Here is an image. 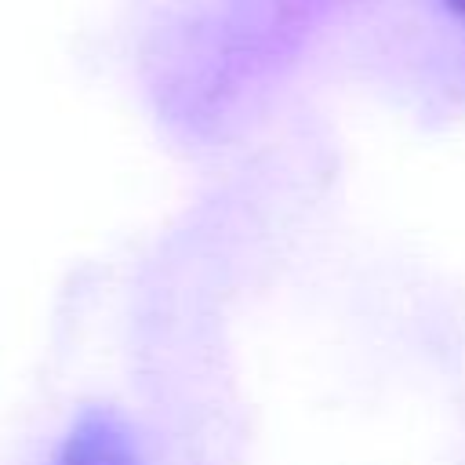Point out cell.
I'll list each match as a JSON object with an SVG mask.
<instances>
[{"instance_id":"2","label":"cell","mask_w":465,"mask_h":465,"mask_svg":"<svg viewBox=\"0 0 465 465\" xmlns=\"http://www.w3.org/2000/svg\"><path fill=\"white\" fill-rule=\"evenodd\" d=\"M443 4H447V7H450V11H458V15H461V18H465V0H443Z\"/></svg>"},{"instance_id":"1","label":"cell","mask_w":465,"mask_h":465,"mask_svg":"<svg viewBox=\"0 0 465 465\" xmlns=\"http://www.w3.org/2000/svg\"><path fill=\"white\" fill-rule=\"evenodd\" d=\"M58 465H134L131 443L109 418H84L62 447Z\"/></svg>"}]
</instances>
